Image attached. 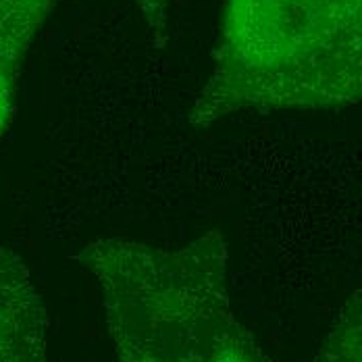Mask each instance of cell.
Wrapping results in <instances>:
<instances>
[{"label": "cell", "mask_w": 362, "mask_h": 362, "mask_svg": "<svg viewBox=\"0 0 362 362\" xmlns=\"http://www.w3.org/2000/svg\"><path fill=\"white\" fill-rule=\"evenodd\" d=\"M362 0H227L192 125L242 110H325L362 90Z\"/></svg>", "instance_id": "6da1fadb"}, {"label": "cell", "mask_w": 362, "mask_h": 362, "mask_svg": "<svg viewBox=\"0 0 362 362\" xmlns=\"http://www.w3.org/2000/svg\"><path fill=\"white\" fill-rule=\"evenodd\" d=\"M79 258L103 288L119 362H267L233 315L218 231L177 250L98 238Z\"/></svg>", "instance_id": "7a4b0ae2"}, {"label": "cell", "mask_w": 362, "mask_h": 362, "mask_svg": "<svg viewBox=\"0 0 362 362\" xmlns=\"http://www.w3.org/2000/svg\"><path fill=\"white\" fill-rule=\"evenodd\" d=\"M48 317L25 262L0 246V362H48Z\"/></svg>", "instance_id": "3957f363"}, {"label": "cell", "mask_w": 362, "mask_h": 362, "mask_svg": "<svg viewBox=\"0 0 362 362\" xmlns=\"http://www.w3.org/2000/svg\"><path fill=\"white\" fill-rule=\"evenodd\" d=\"M63 0H0V136L15 115V98L23 59Z\"/></svg>", "instance_id": "277c9868"}, {"label": "cell", "mask_w": 362, "mask_h": 362, "mask_svg": "<svg viewBox=\"0 0 362 362\" xmlns=\"http://www.w3.org/2000/svg\"><path fill=\"white\" fill-rule=\"evenodd\" d=\"M361 291L341 308L315 362H361Z\"/></svg>", "instance_id": "5b68a950"}, {"label": "cell", "mask_w": 362, "mask_h": 362, "mask_svg": "<svg viewBox=\"0 0 362 362\" xmlns=\"http://www.w3.org/2000/svg\"><path fill=\"white\" fill-rule=\"evenodd\" d=\"M171 2L173 0H134V4L140 8V13L144 17L148 30L158 37V42H163V36H165L167 11H169Z\"/></svg>", "instance_id": "8992f818"}]
</instances>
